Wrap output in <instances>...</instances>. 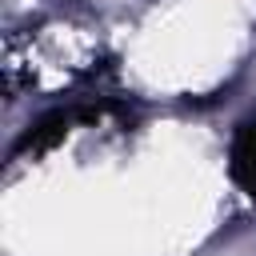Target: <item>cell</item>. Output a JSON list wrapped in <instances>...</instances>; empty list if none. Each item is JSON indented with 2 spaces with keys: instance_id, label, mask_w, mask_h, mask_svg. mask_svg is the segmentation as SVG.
<instances>
[{
  "instance_id": "cell-1",
  "label": "cell",
  "mask_w": 256,
  "mask_h": 256,
  "mask_svg": "<svg viewBox=\"0 0 256 256\" xmlns=\"http://www.w3.org/2000/svg\"><path fill=\"white\" fill-rule=\"evenodd\" d=\"M92 116H96L92 108H52V112L36 116V120L20 132V140L12 144V160H16V156H28V152H44V148H52L56 140L68 136V128H72L76 120H92Z\"/></svg>"
},
{
  "instance_id": "cell-2",
  "label": "cell",
  "mask_w": 256,
  "mask_h": 256,
  "mask_svg": "<svg viewBox=\"0 0 256 256\" xmlns=\"http://www.w3.org/2000/svg\"><path fill=\"white\" fill-rule=\"evenodd\" d=\"M232 176L256 200V120L236 124V136H232Z\"/></svg>"
}]
</instances>
